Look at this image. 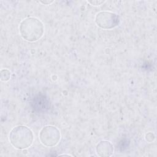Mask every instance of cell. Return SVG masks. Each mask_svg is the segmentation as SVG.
<instances>
[{
	"mask_svg": "<svg viewBox=\"0 0 157 157\" xmlns=\"http://www.w3.org/2000/svg\"><path fill=\"white\" fill-rule=\"evenodd\" d=\"M21 36L26 41L33 42L40 39L44 33V25L37 18L28 17L19 26Z\"/></svg>",
	"mask_w": 157,
	"mask_h": 157,
	"instance_id": "cell-1",
	"label": "cell"
},
{
	"mask_svg": "<svg viewBox=\"0 0 157 157\" xmlns=\"http://www.w3.org/2000/svg\"><path fill=\"white\" fill-rule=\"evenodd\" d=\"M9 139L10 144L15 148L23 150L33 144L34 135L29 128L24 125H18L12 129Z\"/></svg>",
	"mask_w": 157,
	"mask_h": 157,
	"instance_id": "cell-2",
	"label": "cell"
},
{
	"mask_svg": "<svg viewBox=\"0 0 157 157\" xmlns=\"http://www.w3.org/2000/svg\"><path fill=\"white\" fill-rule=\"evenodd\" d=\"M95 22L101 28L111 29L117 27L120 23L118 15L109 11H101L95 16Z\"/></svg>",
	"mask_w": 157,
	"mask_h": 157,
	"instance_id": "cell-3",
	"label": "cell"
},
{
	"mask_svg": "<svg viewBox=\"0 0 157 157\" xmlns=\"http://www.w3.org/2000/svg\"><path fill=\"white\" fill-rule=\"evenodd\" d=\"M61 134L59 129L52 125H47L42 128L39 132L40 142L46 147H53L57 145L60 140Z\"/></svg>",
	"mask_w": 157,
	"mask_h": 157,
	"instance_id": "cell-4",
	"label": "cell"
},
{
	"mask_svg": "<svg viewBox=\"0 0 157 157\" xmlns=\"http://www.w3.org/2000/svg\"><path fill=\"white\" fill-rule=\"evenodd\" d=\"M96 151L100 156H110L113 153V146L109 141L102 140L97 144Z\"/></svg>",
	"mask_w": 157,
	"mask_h": 157,
	"instance_id": "cell-5",
	"label": "cell"
},
{
	"mask_svg": "<svg viewBox=\"0 0 157 157\" xmlns=\"http://www.w3.org/2000/svg\"><path fill=\"white\" fill-rule=\"evenodd\" d=\"M11 72L7 69H3L1 71V80L2 82H7L10 78Z\"/></svg>",
	"mask_w": 157,
	"mask_h": 157,
	"instance_id": "cell-6",
	"label": "cell"
},
{
	"mask_svg": "<svg viewBox=\"0 0 157 157\" xmlns=\"http://www.w3.org/2000/svg\"><path fill=\"white\" fill-rule=\"evenodd\" d=\"M155 136L153 133L151 132H148L145 135V139L147 141L149 142H151L155 140Z\"/></svg>",
	"mask_w": 157,
	"mask_h": 157,
	"instance_id": "cell-7",
	"label": "cell"
},
{
	"mask_svg": "<svg viewBox=\"0 0 157 157\" xmlns=\"http://www.w3.org/2000/svg\"><path fill=\"white\" fill-rule=\"evenodd\" d=\"M105 2V1H88V3L91 4L92 6H100L102 4H104Z\"/></svg>",
	"mask_w": 157,
	"mask_h": 157,
	"instance_id": "cell-8",
	"label": "cell"
},
{
	"mask_svg": "<svg viewBox=\"0 0 157 157\" xmlns=\"http://www.w3.org/2000/svg\"><path fill=\"white\" fill-rule=\"evenodd\" d=\"M53 1H39V2L42 3L44 4H50L51 3H52Z\"/></svg>",
	"mask_w": 157,
	"mask_h": 157,
	"instance_id": "cell-9",
	"label": "cell"
}]
</instances>
